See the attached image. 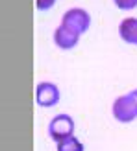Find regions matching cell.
<instances>
[{
  "label": "cell",
  "mask_w": 137,
  "mask_h": 151,
  "mask_svg": "<svg viewBox=\"0 0 137 151\" xmlns=\"http://www.w3.org/2000/svg\"><path fill=\"white\" fill-rule=\"evenodd\" d=\"M61 26L72 29L78 35H83L91 28V15L82 7H71L61 17Z\"/></svg>",
  "instance_id": "obj_1"
},
{
  "label": "cell",
  "mask_w": 137,
  "mask_h": 151,
  "mask_svg": "<svg viewBox=\"0 0 137 151\" xmlns=\"http://www.w3.org/2000/svg\"><path fill=\"white\" fill-rule=\"evenodd\" d=\"M74 118L68 114H56L48 124V134L56 144L68 137H74Z\"/></svg>",
  "instance_id": "obj_2"
},
{
  "label": "cell",
  "mask_w": 137,
  "mask_h": 151,
  "mask_svg": "<svg viewBox=\"0 0 137 151\" xmlns=\"http://www.w3.org/2000/svg\"><path fill=\"white\" fill-rule=\"evenodd\" d=\"M61 100V94H59V88L56 83L50 81H41L39 85L35 87V103L43 109L48 107H56Z\"/></svg>",
  "instance_id": "obj_3"
},
{
  "label": "cell",
  "mask_w": 137,
  "mask_h": 151,
  "mask_svg": "<svg viewBox=\"0 0 137 151\" xmlns=\"http://www.w3.org/2000/svg\"><path fill=\"white\" fill-rule=\"evenodd\" d=\"M113 116H115L117 122L120 124H132L133 120L137 118V111H135V105L132 103L130 100V96L128 94H122V96H119L115 101H113Z\"/></svg>",
  "instance_id": "obj_4"
},
{
  "label": "cell",
  "mask_w": 137,
  "mask_h": 151,
  "mask_svg": "<svg viewBox=\"0 0 137 151\" xmlns=\"http://www.w3.org/2000/svg\"><path fill=\"white\" fill-rule=\"evenodd\" d=\"M80 37L82 35H78L76 32H72V29H68V28L59 24L54 32V42H56V46L61 48V50H72V48H76V44L80 42Z\"/></svg>",
  "instance_id": "obj_5"
},
{
  "label": "cell",
  "mask_w": 137,
  "mask_h": 151,
  "mask_svg": "<svg viewBox=\"0 0 137 151\" xmlns=\"http://www.w3.org/2000/svg\"><path fill=\"white\" fill-rule=\"evenodd\" d=\"M119 35L120 39L128 44H135L137 46V19L128 17L119 24Z\"/></svg>",
  "instance_id": "obj_6"
},
{
  "label": "cell",
  "mask_w": 137,
  "mask_h": 151,
  "mask_svg": "<svg viewBox=\"0 0 137 151\" xmlns=\"http://www.w3.org/2000/svg\"><path fill=\"white\" fill-rule=\"evenodd\" d=\"M56 149L58 151H83L85 147H83V144L76 137H68V138H65L61 142H58Z\"/></svg>",
  "instance_id": "obj_7"
},
{
  "label": "cell",
  "mask_w": 137,
  "mask_h": 151,
  "mask_svg": "<svg viewBox=\"0 0 137 151\" xmlns=\"http://www.w3.org/2000/svg\"><path fill=\"white\" fill-rule=\"evenodd\" d=\"M113 2L122 11H130V9H135L137 7V0H113Z\"/></svg>",
  "instance_id": "obj_8"
},
{
  "label": "cell",
  "mask_w": 137,
  "mask_h": 151,
  "mask_svg": "<svg viewBox=\"0 0 137 151\" xmlns=\"http://www.w3.org/2000/svg\"><path fill=\"white\" fill-rule=\"evenodd\" d=\"M56 4V0H35V7L39 11H47Z\"/></svg>",
  "instance_id": "obj_9"
},
{
  "label": "cell",
  "mask_w": 137,
  "mask_h": 151,
  "mask_svg": "<svg viewBox=\"0 0 137 151\" xmlns=\"http://www.w3.org/2000/svg\"><path fill=\"white\" fill-rule=\"evenodd\" d=\"M128 96H130V100H132V103L135 105V111H137V88H133L132 92H128Z\"/></svg>",
  "instance_id": "obj_10"
}]
</instances>
